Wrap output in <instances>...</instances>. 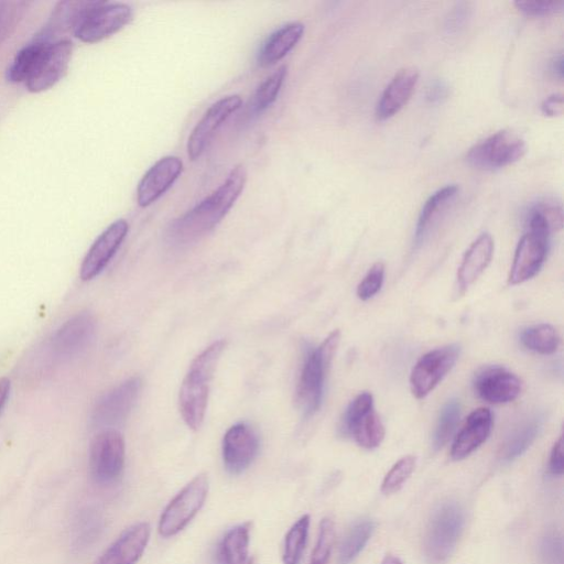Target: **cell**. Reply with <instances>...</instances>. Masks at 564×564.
I'll use <instances>...</instances> for the list:
<instances>
[{"label":"cell","instance_id":"cell-1","mask_svg":"<svg viewBox=\"0 0 564 564\" xmlns=\"http://www.w3.org/2000/svg\"><path fill=\"white\" fill-rule=\"evenodd\" d=\"M247 182L244 166H236L221 186L192 210L173 222L168 231V240L177 246L197 243L212 232L240 199Z\"/></svg>","mask_w":564,"mask_h":564},{"label":"cell","instance_id":"cell-2","mask_svg":"<svg viewBox=\"0 0 564 564\" xmlns=\"http://www.w3.org/2000/svg\"><path fill=\"white\" fill-rule=\"evenodd\" d=\"M224 340L216 341L195 359L190 365L179 393V409L187 426L197 431L201 428L208 409L210 387L216 367L225 350Z\"/></svg>","mask_w":564,"mask_h":564},{"label":"cell","instance_id":"cell-3","mask_svg":"<svg viewBox=\"0 0 564 564\" xmlns=\"http://www.w3.org/2000/svg\"><path fill=\"white\" fill-rule=\"evenodd\" d=\"M341 332L333 331L323 343L309 352L297 386V404L303 415H316L322 405L324 383L338 350Z\"/></svg>","mask_w":564,"mask_h":564},{"label":"cell","instance_id":"cell-4","mask_svg":"<svg viewBox=\"0 0 564 564\" xmlns=\"http://www.w3.org/2000/svg\"><path fill=\"white\" fill-rule=\"evenodd\" d=\"M463 508L455 502L439 505L429 520L425 538V555L429 563L447 562L463 533Z\"/></svg>","mask_w":564,"mask_h":564},{"label":"cell","instance_id":"cell-5","mask_svg":"<svg viewBox=\"0 0 564 564\" xmlns=\"http://www.w3.org/2000/svg\"><path fill=\"white\" fill-rule=\"evenodd\" d=\"M209 490V476L205 473L195 476L162 512L158 525L159 535L167 539L179 535L200 513Z\"/></svg>","mask_w":564,"mask_h":564},{"label":"cell","instance_id":"cell-6","mask_svg":"<svg viewBox=\"0 0 564 564\" xmlns=\"http://www.w3.org/2000/svg\"><path fill=\"white\" fill-rule=\"evenodd\" d=\"M126 460V444L121 432L104 429L94 437L90 448V472L96 484L108 486L121 479Z\"/></svg>","mask_w":564,"mask_h":564},{"label":"cell","instance_id":"cell-7","mask_svg":"<svg viewBox=\"0 0 564 564\" xmlns=\"http://www.w3.org/2000/svg\"><path fill=\"white\" fill-rule=\"evenodd\" d=\"M341 430L363 449L374 450L381 446L386 431L381 417L375 411L371 393L360 394L347 407Z\"/></svg>","mask_w":564,"mask_h":564},{"label":"cell","instance_id":"cell-8","mask_svg":"<svg viewBox=\"0 0 564 564\" xmlns=\"http://www.w3.org/2000/svg\"><path fill=\"white\" fill-rule=\"evenodd\" d=\"M526 149L522 137L512 130H501L472 147L466 155V160L477 169H500L522 159Z\"/></svg>","mask_w":564,"mask_h":564},{"label":"cell","instance_id":"cell-9","mask_svg":"<svg viewBox=\"0 0 564 564\" xmlns=\"http://www.w3.org/2000/svg\"><path fill=\"white\" fill-rule=\"evenodd\" d=\"M460 353L459 344H449L423 355L410 375L412 395L417 399L426 398L452 371Z\"/></svg>","mask_w":564,"mask_h":564},{"label":"cell","instance_id":"cell-10","mask_svg":"<svg viewBox=\"0 0 564 564\" xmlns=\"http://www.w3.org/2000/svg\"><path fill=\"white\" fill-rule=\"evenodd\" d=\"M134 10L127 4L97 2L74 32L84 43H97L117 34L130 24Z\"/></svg>","mask_w":564,"mask_h":564},{"label":"cell","instance_id":"cell-11","mask_svg":"<svg viewBox=\"0 0 564 564\" xmlns=\"http://www.w3.org/2000/svg\"><path fill=\"white\" fill-rule=\"evenodd\" d=\"M73 56V43L68 39L46 41L34 73L25 83L31 93L46 92L67 75Z\"/></svg>","mask_w":564,"mask_h":564},{"label":"cell","instance_id":"cell-12","mask_svg":"<svg viewBox=\"0 0 564 564\" xmlns=\"http://www.w3.org/2000/svg\"><path fill=\"white\" fill-rule=\"evenodd\" d=\"M140 389L141 379L132 377L104 394L93 408L94 425L105 429L121 425L135 406Z\"/></svg>","mask_w":564,"mask_h":564},{"label":"cell","instance_id":"cell-13","mask_svg":"<svg viewBox=\"0 0 564 564\" xmlns=\"http://www.w3.org/2000/svg\"><path fill=\"white\" fill-rule=\"evenodd\" d=\"M243 105L240 95H229L215 102L205 112L201 121L195 125L188 140V156L192 161L199 160L212 144L220 128Z\"/></svg>","mask_w":564,"mask_h":564},{"label":"cell","instance_id":"cell-14","mask_svg":"<svg viewBox=\"0 0 564 564\" xmlns=\"http://www.w3.org/2000/svg\"><path fill=\"white\" fill-rule=\"evenodd\" d=\"M96 331V320L91 312L75 314L53 333L50 340L52 354L60 360L71 359L92 342Z\"/></svg>","mask_w":564,"mask_h":564},{"label":"cell","instance_id":"cell-15","mask_svg":"<svg viewBox=\"0 0 564 564\" xmlns=\"http://www.w3.org/2000/svg\"><path fill=\"white\" fill-rule=\"evenodd\" d=\"M473 386L475 394L492 405L513 403L523 388L519 377L502 366L482 368L476 373Z\"/></svg>","mask_w":564,"mask_h":564},{"label":"cell","instance_id":"cell-16","mask_svg":"<svg viewBox=\"0 0 564 564\" xmlns=\"http://www.w3.org/2000/svg\"><path fill=\"white\" fill-rule=\"evenodd\" d=\"M549 235L528 231L516 248L508 284L518 286L533 279L544 266L549 248Z\"/></svg>","mask_w":564,"mask_h":564},{"label":"cell","instance_id":"cell-17","mask_svg":"<svg viewBox=\"0 0 564 564\" xmlns=\"http://www.w3.org/2000/svg\"><path fill=\"white\" fill-rule=\"evenodd\" d=\"M258 452L257 433L246 423H237L225 433L222 455L225 469L230 474L244 473L253 464Z\"/></svg>","mask_w":564,"mask_h":564},{"label":"cell","instance_id":"cell-18","mask_svg":"<svg viewBox=\"0 0 564 564\" xmlns=\"http://www.w3.org/2000/svg\"><path fill=\"white\" fill-rule=\"evenodd\" d=\"M128 232V222L126 220H117L96 238L88 254L83 259L80 268L82 280L90 281L102 274V271L110 264L119 247L122 246Z\"/></svg>","mask_w":564,"mask_h":564},{"label":"cell","instance_id":"cell-19","mask_svg":"<svg viewBox=\"0 0 564 564\" xmlns=\"http://www.w3.org/2000/svg\"><path fill=\"white\" fill-rule=\"evenodd\" d=\"M183 172V161L176 156L161 158L138 183L137 203L148 208L172 188Z\"/></svg>","mask_w":564,"mask_h":564},{"label":"cell","instance_id":"cell-20","mask_svg":"<svg viewBox=\"0 0 564 564\" xmlns=\"http://www.w3.org/2000/svg\"><path fill=\"white\" fill-rule=\"evenodd\" d=\"M493 429L492 411L487 408L476 409L466 419L463 428L454 438L451 448L453 461H462L490 438Z\"/></svg>","mask_w":564,"mask_h":564},{"label":"cell","instance_id":"cell-21","mask_svg":"<svg viewBox=\"0 0 564 564\" xmlns=\"http://www.w3.org/2000/svg\"><path fill=\"white\" fill-rule=\"evenodd\" d=\"M150 534L151 529L147 523L130 526L96 564H137L147 549Z\"/></svg>","mask_w":564,"mask_h":564},{"label":"cell","instance_id":"cell-22","mask_svg":"<svg viewBox=\"0 0 564 564\" xmlns=\"http://www.w3.org/2000/svg\"><path fill=\"white\" fill-rule=\"evenodd\" d=\"M419 80V71L414 67L399 70L381 96L376 115L381 121L398 114L409 102Z\"/></svg>","mask_w":564,"mask_h":564},{"label":"cell","instance_id":"cell-23","mask_svg":"<svg viewBox=\"0 0 564 564\" xmlns=\"http://www.w3.org/2000/svg\"><path fill=\"white\" fill-rule=\"evenodd\" d=\"M494 240L491 234L483 233L465 253L458 271V296H463L474 282L484 273L491 264L494 255Z\"/></svg>","mask_w":564,"mask_h":564},{"label":"cell","instance_id":"cell-24","mask_svg":"<svg viewBox=\"0 0 564 564\" xmlns=\"http://www.w3.org/2000/svg\"><path fill=\"white\" fill-rule=\"evenodd\" d=\"M305 25L294 21L281 26L273 32L264 42L258 54V63L262 68H269L296 48L303 35H305Z\"/></svg>","mask_w":564,"mask_h":564},{"label":"cell","instance_id":"cell-25","mask_svg":"<svg viewBox=\"0 0 564 564\" xmlns=\"http://www.w3.org/2000/svg\"><path fill=\"white\" fill-rule=\"evenodd\" d=\"M252 523L238 524L226 531L215 550L218 564H254L251 556Z\"/></svg>","mask_w":564,"mask_h":564},{"label":"cell","instance_id":"cell-26","mask_svg":"<svg viewBox=\"0 0 564 564\" xmlns=\"http://www.w3.org/2000/svg\"><path fill=\"white\" fill-rule=\"evenodd\" d=\"M544 423L545 417L541 414H533L520 420L503 442L501 460L511 463L522 457L533 446Z\"/></svg>","mask_w":564,"mask_h":564},{"label":"cell","instance_id":"cell-27","mask_svg":"<svg viewBox=\"0 0 564 564\" xmlns=\"http://www.w3.org/2000/svg\"><path fill=\"white\" fill-rule=\"evenodd\" d=\"M97 2H61L54 8L52 17L50 18L46 34H59V32H68L78 29L84 17L88 15L90 10Z\"/></svg>","mask_w":564,"mask_h":564},{"label":"cell","instance_id":"cell-28","mask_svg":"<svg viewBox=\"0 0 564 564\" xmlns=\"http://www.w3.org/2000/svg\"><path fill=\"white\" fill-rule=\"evenodd\" d=\"M459 192L458 186L451 184V186L444 187L437 192L433 193L431 197L422 206L416 227V244H420L425 238L430 229L433 221L439 218L442 210L447 208Z\"/></svg>","mask_w":564,"mask_h":564},{"label":"cell","instance_id":"cell-29","mask_svg":"<svg viewBox=\"0 0 564 564\" xmlns=\"http://www.w3.org/2000/svg\"><path fill=\"white\" fill-rule=\"evenodd\" d=\"M520 342L527 350L541 355L555 354L560 346V335L550 324L533 325L520 334Z\"/></svg>","mask_w":564,"mask_h":564},{"label":"cell","instance_id":"cell-30","mask_svg":"<svg viewBox=\"0 0 564 564\" xmlns=\"http://www.w3.org/2000/svg\"><path fill=\"white\" fill-rule=\"evenodd\" d=\"M311 518L301 516L288 530L282 550L284 564H300L308 544Z\"/></svg>","mask_w":564,"mask_h":564},{"label":"cell","instance_id":"cell-31","mask_svg":"<svg viewBox=\"0 0 564 564\" xmlns=\"http://www.w3.org/2000/svg\"><path fill=\"white\" fill-rule=\"evenodd\" d=\"M46 41L31 43L17 52L12 64L7 70V79L12 83H26L34 73L41 57Z\"/></svg>","mask_w":564,"mask_h":564},{"label":"cell","instance_id":"cell-32","mask_svg":"<svg viewBox=\"0 0 564 564\" xmlns=\"http://www.w3.org/2000/svg\"><path fill=\"white\" fill-rule=\"evenodd\" d=\"M375 531L372 520H361L355 524L346 535L340 549V564H350L364 550Z\"/></svg>","mask_w":564,"mask_h":564},{"label":"cell","instance_id":"cell-33","mask_svg":"<svg viewBox=\"0 0 564 564\" xmlns=\"http://www.w3.org/2000/svg\"><path fill=\"white\" fill-rule=\"evenodd\" d=\"M288 75L287 65H281L273 74L258 86L253 99V112L262 114L273 106L284 86Z\"/></svg>","mask_w":564,"mask_h":564},{"label":"cell","instance_id":"cell-34","mask_svg":"<svg viewBox=\"0 0 564 564\" xmlns=\"http://www.w3.org/2000/svg\"><path fill=\"white\" fill-rule=\"evenodd\" d=\"M461 404L458 399H451L442 408L435 435H433V449L439 451L450 441L459 425Z\"/></svg>","mask_w":564,"mask_h":564},{"label":"cell","instance_id":"cell-35","mask_svg":"<svg viewBox=\"0 0 564 564\" xmlns=\"http://www.w3.org/2000/svg\"><path fill=\"white\" fill-rule=\"evenodd\" d=\"M416 469V458L407 455L400 459L392 469L386 474L382 483V493L393 495L401 490V487L409 480V477Z\"/></svg>","mask_w":564,"mask_h":564},{"label":"cell","instance_id":"cell-36","mask_svg":"<svg viewBox=\"0 0 564 564\" xmlns=\"http://www.w3.org/2000/svg\"><path fill=\"white\" fill-rule=\"evenodd\" d=\"M335 525L330 518L322 519L317 545L312 552L309 564H328L335 542Z\"/></svg>","mask_w":564,"mask_h":564},{"label":"cell","instance_id":"cell-37","mask_svg":"<svg viewBox=\"0 0 564 564\" xmlns=\"http://www.w3.org/2000/svg\"><path fill=\"white\" fill-rule=\"evenodd\" d=\"M27 8L25 2H0V45L13 34Z\"/></svg>","mask_w":564,"mask_h":564},{"label":"cell","instance_id":"cell-38","mask_svg":"<svg viewBox=\"0 0 564 564\" xmlns=\"http://www.w3.org/2000/svg\"><path fill=\"white\" fill-rule=\"evenodd\" d=\"M385 280V265L376 263L357 287V297L362 301L374 298L381 291Z\"/></svg>","mask_w":564,"mask_h":564},{"label":"cell","instance_id":"cell-39","mask_svg":"<svg viewBox=\"0 0 564 564\" xmlns=\"http://www.w3.org/2000/svg\"><path fill=\"white\" fill-rule=\"evenodd\" d=\"M562 538L555 530L548 531L540 540V558L544 564H562Z\"/></svg>","mask_w":564,"mask_h":564},{"label":"cell","instance_id":"cell-40","mask_svg":"<svg viewBox=\"0 0 564 564\" xmlns=\"http://www.w3.org/2000/svg\"><path fill=\"white\" fill-rule=\"evenodd\" d=\"M515 5L525 15L539 17L561 12L564 3L555 0H517Z\"/></svg>","mask_w":564,"mask_h":564},{"label":"cell","instance_id":"cell-41","mask_svg":"<svg viewBox=\"0 0 564 564\" xmlns=\"http://www.w3.org/2000/svg\"><path fill=\"white\" fill-rule=\"evenodd\" d=\"M533 209L545 221L551 234L562 229L563 211L560 204L555 201H542L533 206Z\"/></svg>","mask_w":564,"mask_h":564},{"label":"cell","instance_id":"cell-42","mask_svg":"<svg viewBox=\"0 0 564 564\" xmlns=\"http://www.w3.org/2000/svg\"><path fill=\"white\" fill-rule=\"evenodd\" d=\"M549 471L555 476H561L564 472L562 437L559 438V440L555 443V446L552 448L549 460Z\"/></svg>","mask_w":564,"mask_h":564},{"label":"cell","instance_id":"cell-43","mask_svg":"<svg viewBox=\"0 0 564 564\" xmlns=\"http://www.w3.org/2000/svg\"><path fill=\"white\" fill-rule=\"evenodd\" d=\"M449 93V85L442 80H437L428 86L426 97L430 103L437 104L447 100Z\"/></svg>","mask_w":564,"mask_h":564},{"label":"cell","instance_id":"cell-44","mask_svg":"<svg viewBox=\"0 0 564 564\" xmlns=\"http://www.w3.org/2000/svg\"><path fill=\"white\" fill-rule=\"evenodd\" d=\"M542 113L546 116L556 117L563 113V97L561 94H553L541 104Z\"/></svg>","mask_w":564,"mask_h":564},{"label":"cell","instance_id":"cell-45","mask_svg":"<svg viewBox=\"0 0 564 564\" xmlns=\"http://www.w3.org/2000/svg\"><path fill=\"white\" fill-rule=\"evenodd\" d=\"M10 390H12V383H10L9 378H0V412L4 409L10 396Z\"/></svg>","mask_w":564,"mask_h":564},{"label":"cell","instance_id":"cell-46","mask_svg":"<svg viewBox=\"0 0 564 564\" xmlns=\"http://www.w3.org/2000/svg\"><path fill=\"white\" fill-rule=\"evenodd\" d=\"M551 72L556 78L562 80L563 78V56L562 53L558 54L551 61Z\"/></svg>","mask_w":564,"mask_h":564},{"label":"cell","instance_id":"cell-47","mask_svg":"<svg viewBox=\"0 0 564 564\" xmlns=\"http://www.w3.org/2000/svg\"><path fill=\"white\" fill-rule=\"evenodd\" d=\"M465 17V14L462 13L461 8L459 10H455L453 15L449 18V28H457L462 25L464 19L461 17Z\"/></svg>","mask_w":564,"mask_h":564},{"label":"cell","instance_id":"cell-48","mask_svg":"<svg viewBox=\"0 0 564 564\" xmlns=\"http://www.w3.org/2000/svg\"><path fill=\"white\" fill-rule=\"evenodd\" d=\"M382 564H404L398 557L388 555L383 560Z\"/></svg>","mask_w":564,"mask_h":564}]
</instances>
